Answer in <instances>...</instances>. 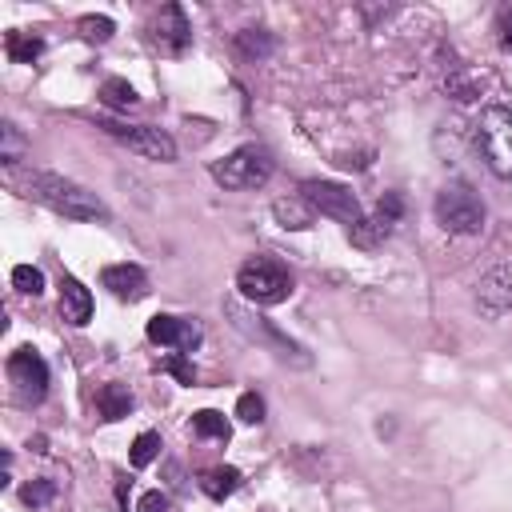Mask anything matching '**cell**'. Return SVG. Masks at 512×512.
<instances>
[{"instance_id": "1", "label": "cell", "mask_w": 512, "mask_h": 512, "mask_svg": "<svg viewBox=\"0 0 512 512\" xmlns=\"http://www.w3.org/2000/svg\"><path fill=\"white\" fill-rule=\"evenodd\" d=\"M20 188H24L28 200H36V204H44V208H52V212H60L68 220H108V204L96 192H88L84 184L68 180V176L32 172Z\"/></svg>"}, {"instance_id": "2", "label": "cell", "mask_w": 512, "mask_h": 512, "mask_svg": "<svg viewBox=\"0 0 512 512\" xmlns=\"http://www.w3.org/2000/svg\"><path fill=\"white\" fill-rule=\"evenodd\" d=\"M236 288L248 304L272 308V304H284L292 296V272L272 256H248L236 268Z\"/></svg>"}, {"instance_id": "3", "label": "cell", "mask_w": 512, "mask_h": 512, "mask_svg": "<svg viewBox=\"0 0 512 512\" xmlns=\"http://www.w3.org/2000/svg\"><path fill=\"white\" fill-rule=\"evenodd\" d=\"M432 212H436V224H440L444 232H452V236H476V232L484 228V204H480V196H476L464 180L444 184V188L436 192Z\"/></svg>"}, {"instance_id": "4", "label": "cell", "mask_w": 512, "mask_h": 512, "mask_svg": "<svg viewBox=\"0 0 512 512\" xmlns=\"http://www.w3.org/2000/svg\"><path fill=\"white\" fill-rule=\"evenodd\" d=\"M476 148H480V156H484L492 176L512 180V112L508 108L492 104V108L480 112V120H476Z\"/></svg>"}, {"instance_id": "5", "label": "cell", "mask_w": 512, "mask_h": 512, "mask_svg": "<svg viewBox=\"0 0 512 512\" xmlns=\"http://www.w3.org/2000/svg\"><path fill=\"white\" fill-rule=\"evenodd\" d=\"M268 176H272V156L260 144H244V148L228 152L224 160H212V180L232 192L260 188V184H268Z\"/></svg>"}, {"instance_id": "6", "label": "cell", "mask_w": 512, "mask_h": 512, "mask_svg": "<svg viewBox=\"0 0 512 512\" xmlns=\"http://www.w3.org/2000/svg\"><path fill=\"white\" fill-rule=\"evenodd\" d=\"M224 316L232 320V328H236V332H244L248 340L264 344V348H268V352H276L280 360H292V364H300V368L308 364V352H304L296 340H288V336H284V332H280V328H276L268 316L248 312L240 300H224Z\"/></svg>"}, {"instance_id": "7", "label": "cell", "mask_w": 512, "mask_h": 512, "mask_svg": "<svg viewBox=\"0 0 512 512\" xmlns=\"http://www.w3.org/2000/svg\"><path fill=\"white\" fill-rule=\"evenodd\" d=\"M8 380H12V396L16 404H40L48 396V364L32 344H20L8 356Z\"/></svg>"}, {"instance_id": "8", "label": "cell", "mask_w": 512, "mask_h": 512, "mask_svg": "<svg viewBox=\"0 0 512 512\" xmlns=\"http://www.w3.org/2000/svg\"><path fill=\"white\" fill-rule=\"evenodd\" d=\"M300 196H304L320 216H332V220H340V224H348V228H356V224L364 220L356 192L344 188V184H336V180H304V184H300Z\"/></svg>"}, {"instance_id": "9", "label": "cell", "mask_w": 512, "mask_h": 512, "mask_svg": "<svg viewBox=\"0 0 512 512\" xmlns=\"http://www.w3.org/2000/svg\"><path fill=\"white\" fill-rule=\"evenodd\" d=\"M100 128H104L112 140L128 144L132 152H140V156H148V160H160V164L176 160V140H172L168 132L152 128V124H120V120H100Z\"/></svg>"}, {"instance_id": "10", "label": "cell", "mask_w": 512, "mask_h": 512, "mask_svg": "<svg viewBox=\"0 0 512 512\" xmlns=\"http://www.w3.org/2000/svg\"><path fill=\"white\" fill-rule=\"evenodd\" d=\"M400 212H404L400 192H384V196H380V204H376V212H372V216H364L356 228H348V240H352L356 248H364V252L380 248V244L392 236V228H396Z\"/></svg>"}, {"instance_id": "11", "label": "cell", "mask_w": 512, "mask_h": 512, "mask_svg": "<svg viewBox=\"0 0 512 512\" xmlns=\"http://www.w3.org/2000/svg\"><path fill=\"white\" fill-rule=\"evenodd\" d=\"M152 44L164 52V56H184L188 44H192V28L184 20V8L180 4H164L152 20Z\"/></svg>"}, {"instance_id": "12", "label": "cell", "mask_w": 512, "mask_h": 512, "mask_svg": "<svg viewBox=\"0 0 512 512\" xmlns=\"http://www.w3.org/2000/svg\"><path fill=\"white\" fill-rule=\"evenodd\" d=\"M148 340L152 344H164V348H176V352H192L200 344V324L160 312V316L148 320Z\"/></svg>"}, {"instance_id": "13", "label": "cell", "mask_w": 512, "mask_h": 512, "mask_svg": "<svg viewBox=\"0 0 512 512\" xmlns=\"http://www.w3.org/2000/svg\"><path fill=\"white\" fill-rule=\"evenodd\" d=\"M476 304L488 312V316H500L512 308V264H496L480 276L476 284Z\"/></svg>"}, {"instance_id": "14", "label": "cell", "mask_w": 512, "mask_h": 512, "mask_svg": "<svg viewBox=\"0 0 512 512\" xmlns=\"http://www.w3.org/2000/svg\"><path fill=\"white\" fill-rule=\"evenodd\" d=\"M100 284L116 296V300H128V304H136V300H144L148 296V272L140 268V264H108L104 272H100Z\"/></svg>"}, {"instance_id": "15", "label": "cell", "mask_w": 512, "mask_h": 512, "mask_svg": "<svg viewBox=\"0 0 512 512\" xmlns=\"http://www.w3.org/2000/svg\"><path fill=\"white\" fill-rule=\"evenodd\" d=\"M60 316L68 320V324H88L92 320V292L76 280V276H60Z\"/></svg>"}, {"instance_id": "16", "label": "cell", "mask_w": 512, "mask_h": 512, "mask_svg": "<svg viewBox=\"0 0 512 512\" xmlns=\"http://www.w3.org/2000/svg\"><path fill=\"white\" fill-rule=\"evenodd\" d=\"M272 216H276V224H280V228L300 232V228H312L316 208L296 192V196H280V200H272Z\"/></svg>"}, {"instance_id": "17", "label": "cell", "mask_w": 512, "mask_h": 512, "mask_svg": "<svg viewBox=\"0 0 512 512\" xmlns=\"http://www.w3.org/2000/svg\"><path fill=\"white\" fill-rule=\"evenodd\" d=\"M96 412H100V420H124L128 412H132V396H128V388L124 384H100L96 388Z\"/></svg>"}, {"instance_id": "18", "label": "cell", "mask_w": 512, "mask_h": 512, "mask_svg": "<svg viewBox=\"0 0 512 512\" xmlns=\"http://www.w3.org/2000/svg\"><path fill=\"white\" fill-rule=\"evenodd\" d=\"M236 488H240V472H236V468H228V464L200 472V492H204L208 500H224V496H232Z\"/></svg>"}, {"instance_id": "19", "label": "cell", "mask_w": 512, "mask_h": 512, "mask_svg": "<svg viewBox=\"0 0 512 512\" xmlns=\"http://www.w3.org/2000/svg\"><path fill=\"white\" fill-rule=\"evenodd\" d=\"M4 52H8V60H16V64H32V60L44 52V40L32 36V32H8V36H4Z\"/></svg>"}, {"instance_id": "20", "label": "cell", "mask_w": 512, "mask_h": 512, "mask_svg": "<svg viewBox=\"0 0 512 512\" xmlns=\"http://www.w3.org/2000/svg\"><path fill=\"white\" fill-rule=\"evenodd\" d=\"M192 432H196V436H208V440H220V444L232 436L224 412H216V408H200V412L192 416Z\"/></svg>"}, {"instance_id": "21", "label": "cell", "mask_w": 512, "mask_h": 512, "mask_svg": "<svg viewBox=\"0 0 512 512\" xmlns=\"http://www.w3.org/2000/svg\"><path fill=\"white\" fill-rule=\"evenodd\" d=\"M100 100H104L108 108H120V112H124V108H132L140 96H136V88H132L128 80H120V76H108V80L100 84Z\"/></svg>"}, {"instance_id": "22", "label": "cell", "mask_w": 512, "mask_h": 512, "mask_svg": "<svg viewBox=\"0 0 512 512\" xmlns=\"http://www.w3.org/2000/svg\"><path fill=\"white\" fill-rule=\"evenodd\" d=\"M24 136H20V128L12 124V120H4V128H0V160L4 164H20L24 160Z\"/></svg>"}, {"instance_id": "23", "label": "cell", "mask_w": 512, "mask_h": 512, "mask_svg": "<svg viewBox=\"0 0 512 512\" xmlns=\"http://www.w3.org/2000/svg\"><path fill=\"white\" fill-rule=\"evenodd\" d=\"M236 48H240V56H268L272 52V36L264 28H244L236 36Z\"/></svg>"}, {"instance_id": "24", "label": "cell", "mask_w": 512, "mask_h": 512, "mask_svg": "<svg viewBox=\"0 0 512 512\" xmlns=\"http://www.w3.org/2000/svg\"><path fill=\"white\" fill-rule=\"evenodd\" d=\"M12 284H16V292H24V296H40V292H44V272H40L36 264H16V268H12Z\"/></svg>"}, {"instance_id": "25", "label": "cell", "mask_w": 512, "mask_h": 512, "mask_svg": "<svg viewBox=\"0 0 512 512\" xmlns=\"http://www.w3.org/2000/svg\"><path fill=\"white\" fill-rule=\"evenodd\" d=\"M156 456H160V436H156V432H140V436L132 440V456H128L132 468H148Z\"/></svg>"}, {"instance_id": "26", "label": "cell", "mask_w": 512, "mask_h": 512, "mask_svg": "<svg viewBox=\"0 0 512 512\" xmlns=\"http://www.w3.org/2000/svg\"><path fill=\"white\" fill-rule=\"evenodd\" d=\"M76 28H80V36H84V40H96V44H104V40L116 32V24H112L108 16H80V24H76Z\"/></svg>"}, {"instance_id": "27", "label": "cell", "mask_w": 512, "mask_h": 512, "mask_svg": "<svg viewBox=\"0 0 512 512\" xmlns=\"http://www.w3.org/2000/svg\"><path fill=\"white\" fill-rule=\"evenodd\" d=\"M52 496H56V480H32V484L20 488V500H24L28 508H44Z\"/></svg>"}, {"instance_id": "28", "label": "cell", "mask_w": 512, "mask_h": 512, "mask_svg": "<svg viewBox=\"0 0 512 512\" xmlns=\"http://www.w3.org/2000/svg\"><path fill=\"white\" fill-rule=\"evenodd\" d=\"M160 368H164L168 376H176L180 384H196V368H192V360H188L184 352H172V356H164V360H160Z\"/></svg>"}, {"instance_id": "29", "label": "cell", "mask_w": 512, "mask_h": 512, "mask_svg": "<svg viewBox=\"0 0 512 512\" xmlns=\"http://www.w3.org/2000/svg\"><path fill=\"white\" fill-rule=\"evenodd\" d=\"M236 416H240L244 424H260V420H264V400H260L256 392H244V396L236 400Z\"/></svg>"}, {"instance_id": "30", "label": "cell", "mask_w": 512, "mask_h": 512, "mask_svg": "<svg viewBox=\"0 0 512 512\" xmlns=\"http://www.w3.org/2000/svg\"><path fill=\"white\" fill-rule=\"evenodd\" d=\"M496 40H500L504 52H512V4H504L496 12Z\"/></svg>"}, {"instance_id": "31", "label": "cell", "mask_w": 512, "mask_h": 512, "mask_svg": "<svg viewBox=\"0 0 512 512\" xmlns=\"http://www.w3.org/2000/svg\"><path fill=\"white\" fill-rule=\"evenodd\" d=\"M136 512H168V496H164L160 488H152V492H144V496H140Z\"/></svg>"}]
</instances>
